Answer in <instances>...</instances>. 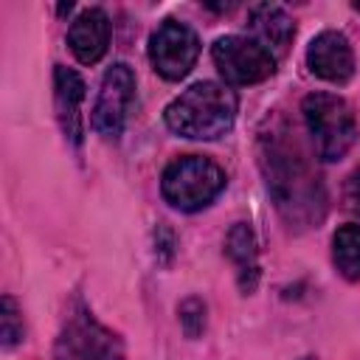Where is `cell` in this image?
I'll use <instances>...</instances> for the list:
<instances>
[{
  "label": "cell",
  "instance_id": "obj_1",
  "mask_svg": "<svg viewBox=\"0 0 360 360\" xmlns=\"http://www.w3.org/2000/svg\"><path fill=\"white\" fill-rule=\"evenodd\" d=\"M287 132H262L259 155L262 169L267 174V188L278 205V211L290 222H318L323 217V191L315 177V172L301 158L295 141L290 143L284 138Z\"/></svg>",
  "mask_w": 360,
  "mask_h": 360
},
{
  "label": "cell",
  "instance_id": "obj_2",
  "mask_svg": "<svg viewBox=\"0 0 360 360\" xmlns=\"http://www.w3.org/2000/svg\"><path fill=\"white\" fill-rule=\"evenodd\" d=\"M166 127L191 141L222 138L236 118V96L225 84L197 82L183 90L163 112Z\"/></svg>",
  "mask_w": 360,
  "mask_h": 360
},
{
  "label": "cell",
  "instance_id": "obj_3",
  "mask_svg": "<svg viewBox=\"0 0 360 360\" xmlns=\"http://www.w3.org/2000/svg\"><path fill=\"white\" fill-rule=\"evenodd\" d=\"M304 121L312 135L315 152L321 160H340L354 138H357V124L352 107L332 93H309L304 98Z\"/></svg>",
  "mask_w": 360,
  "mask_h": 360
},
{
  "label": "cell",
  "instance_id": "obj_4",
  "mask_svg": "<svg viewBox=\"0 0 360 360\" xmlns=\"http://www.w3.org/2000/svg\"><path fill=\"white\" fill-rule=\"evenodd\" d=\"M222 188H225V172L202 155H183L172 160L160 177V191L166 202L180 211L205 208Z\"/></svg>",
  "mask_w": 360,
  "mask_h": 360
},
{
  "label": "cell",
  "instance_id": "obj_5",
  "mask_svg": "<svg viewBox=\"0 0 360 360\" xmlns=\"http://www.w3.org/2000/svg\"><path fill=\"white\" fill-rule=\"evenodd\" d=\"M53 360H124V346L87 309H79L65 321Z\"/></svg>",
  "mask_w": 360,
  "mask_h": 360
},
{
  "label": "cell",
  "instance_id": "obj_6",
  "mask_svg": "<svg viewBox=\"0 0 360 360\" xmlns=\"http://www.w3.org/2000/svg\"><path fill=\"white\" fill-rule=\"evenodd\" d=\"M211 59L219 76L231 84H256L276 70V56L248 37H219L211 45Z\"/></svg>",
  "mask_w": 360,
  "mask_h": 360
},
{
  "label": "cell",
  "instance_id": "obj_7",
  "mask_svg": "<svg viewBox=\"0 0 360 360\" xmlns=\"http://www.w3.org/2000/svg\"><path fill=\"white\" fill-rule=\"evenodd\" d=\"M197 56H200V39L180 20H163L155 28V34L149 37V59H152V68L163 79H169V82L183 79L194 68Z\"/></svg>",
  "mask_w": 360,
  "mask_h": 360
},
{
  "label": "cell",
  "instance_id": "obj_8",
  "mask_svg": "<svg viewBox=\"0 0 360 360\" xmlns=\"http://www.w3.org/2000/svg\"><path fill=\"white\" fill-rule=\"evenodd\" d=\"M132 96H135V76H132V70L124 62L112 65L104 73L98 98L93 104V115H90L93 129L98 135H104V138H118L121 129H124Z\"/></svg>",
  "mask_w": 360,
  "mask_h": 360
},
{
  "label": "cell",
  "instance_id": "obj_9",
  "mask_svg": "<svg viewBox=\"0 0 360 360\" xmlns=\"http://www.w3.org/2000/svg\"><path fill=\"white\" fill-rule=\"evenodd\" d=\"M309 70L332 84H346L354 73V53L340 31H321L307 48Z\"/></svg>",
  "mask_w": 360,
  "mask_h": 360
},
{
  "label": "cell",
  "instance_id": "obj_10",
  "mask_svg": "<svg viewBox=\"0 0 360 360\" xmlns=\"http://www.w3.org/2000/svg\"><path fill=\"white\" fill-rule=\"evenodd\" d=\"M84 79L65 68V65H56L53 70V104H56V118L62 124V132L79 146L82 143V101H84Z\"/></svg>",
  "mask_w": 360,
  "mask_h": 360
},
{
  "label": "cell",
  "instance_id": "obj_11",
  "mask_svg": "<svg viewBox=\"0 0 360 360\" xmlns=\"http://www.w3.org/2000/svg\"><path fill=\"white\" fill-rule=\"evenodd\" d=\"M68 45L82 65H93L107 53L110 45V20L101 8H84L68 31Z\"/></svg>",
  "mask_w": 360,
  "mask_h": 360
},
{
  "label": "cell",
  "instance_id": "obj_12",
  "mask_svg": "<svg viewBox=\"0 0 360 360\" xmlns=\"http://www.w3.org/2000/svg\"><path fill=\"white\" fill-rule=\"evenodd\" d=\"M248 28L256 37V42L264 51H270L273 56L284 53L290 48L292 34H295L292 17L281 6H276V3H256V6H250V11H248Z\"/></svg>",
  "mask_w": 360,
  "mask_h": 360
},
{
  "label": "cell",
  "instance_id": "obj_13",
  "mask_svg": "<svg viewBox=\"0 0 360 360\" xmlns=\"http://www.w3.org/2000/svg\"><path fill=\"white\" fill-rule=\"evenodd\" d=\"M225 253L239 270V287L250 292L259 278V262H256V239L248 222H236L225 239Z\"/></svg>",
  "mask_w": 360,
  "mask_h": 360
},
{
  "label": "cell",
  "instance_id": "obj_14",
  "mask_svg": "<svg viewBox=\"0 0 360 360\" xmlns=\"http://www.w3.org/2000/svg\"><path fill=\"white\" fill-rule=\"evenodd\" d=\"M332 259L343 278L360 281V225H343L335 231Z\"/></svg>",
  "mask_w": 360,
  "mask_h": 360
},
{
  "label": "cell",
  "instance_id": "obj_15",
  "mask_svg": "<svg viewBox=\"0 0 360 360\" xmlns=\"http://www.w3.org/2000/svg\"><path fill=\"white\" fill-rule=\"evenodd\" d=\"M0 335H3V346H14L22 338V321H20V309L14 304L11 295H3L0 301Z\"/></svg>",
  "mask_w": 360,
  "mask_h": 360
},
{
  "label": "cell",
  "instance_id": "obj_16",
  "mask_svg": "<svg viewBox=\"0 0 360 360\" xmlns=\"http://www.w3.org/2000/svg\"><path fill=\"white\" fill-rule=\"evenodd\" d=\"M180 326L188 338H197L205 329V304L200 298H186L180 304Z\"/></svg>",
  "mask_w": 360,
  "mask_h": 360
},
{
  "label": "cell",
  "instance_id": "obj_17",
  "mask_svg": "<svg viewBox=\"0 0 360 360\" xmlns=\"http://www.w3.org/2000/svg\"><path fill=\"white\" fill-rule=\"evenodd\" d=\"M343 202H346V208L354 217H360V169H354L346 177V183H343Z\"/></svg>",
  "mask_w": 360,
  "mask_h": 360
},
{
  "label": "cell",
  "instance_id": "obj_18",
  "mask_svg": "<svg viewBox=\"0 0 360 360\" xmlns=\"http://www.w3.org/2000/svg\"><path fill=\"white\" fill-rule=\"evenodd\" d=\"M354 8H357V11H360V3H357V6H354Z\"/></svg>",
  "mask_w": 360,
  "mask_h": 360
}]
</instances>
